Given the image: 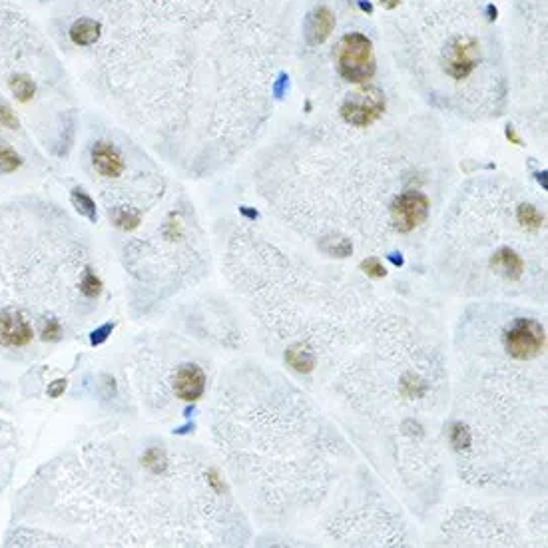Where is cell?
Here are the masks:
<instances>
[{"mask_svg":"<svg viewBox=\"0 0 548 548\" xmlns=\"http://www.w3.org/2000/svg\"><path fill=\"white\" fill-rule=\"evenodd\" d=\"M333 58L337 72L347 82L361 84L375 76L377 60L373 52V42L361 32H349L337 42Z\"/></svg>","mask_w":548,"mask_h":548,"instance_id":"obj_1","label":"cell"},{"mask_svg":"<svg viewBox=\"0 0 548 548\" xmlns=\"http://www.w3.org/2000/svg\"><path fill=\"white\" fill-rule=\"evenodd\" d=\"M385 112V94L375 86L361 88L351 94L341 104V118L351 126L365 128L377 122Z\"/></svg>","mask_w":548,"mask_h":548,"instance_id":"obj_2","label":"cell"},{"mask_svg":"<svg viewBox=\"0 0 548 548\" xmlns=\"http://www.w3.org/2000/svg\"><path fill=\"white\" fill-rule=\"evenodd\" d=\"M545 341H547L545 327L536 319H527V317L514 319L513 325L507 329V335H504L507 351L514 359L522 361L540 355V351L545 349Z\"/></svg>","mask_w":548,"mask_h":548,"instance_id":"obj_3","label":"cell"},{"mask_svg":"<svg viewBox=\"0 0 548 548\" xmlns=\"http://www.w3.org/2000/svg\"><path fill=\"white\" fill-rule=\"evenodd\" d=\"M480 60V46L473 36H455L446 42L441 54L445 72L455 80H464L473 74Z\"/></svg>","mask_w":548,"mask_h":548,"instance_id":"obj_4","label":"cell"},{"mask_svg":"<svg viewBox=\"0 0 548 548\" xmlns=\"http://www.w3.org/2000/svg\"><path fill=\"white\" fill-rule=\"evenodd\" d=\"M428 200L421 191H405L397 196L391 206V218L401 234H409L427 220Z\"/></svg>","mask_w":548,"mask_h":548,"instance_id":"obj_5","label":"cell"},{"mask_svg":"<svg viewBox=\"0 0 548 548\" xmlns=\"http://www.w3.org/2000/svg\"><path fill=\"white\" fill-rule=\"evenodd\" d=\"M32 325L18 309H4L0 313V345L18 349L32 341Z\"/></svg>","mask_w":548,"mask_h":548,"instance_id":"obj_6","label":"cell"},{"mask_svg":"<svg viewBox=\"0 0 548 548\" xmlns=\"http://www.w3.org/2000/svg\"><path fill=\"white\" fill-rule=\"evenodd\" d=\"M206 391V373L196 363H186L176 371L173 393L182 401H198Z\"/></svg>","mask_w":548,"mask_h":548,"instance_id":"obj_7","label":"cell"},{"mask_svg":"<svg viewBox=\"0 0 548 548\" xmlns=\"http://www.w3.org/2000/svg\"><path fill=\"white\" fill-rule=\"evenodd\" d=\"M92 166L94 170L98 171L104 178H118L126 164H124V158L118 152L116 146H112L110 142H96L92 146Z\"/></svg>","mask_w":548,"mask_h":548,"instance_id":"obj_8","label":"cell"},{"mask_svg":"<svg viewBox=\"0 0 548 548\" xmlns=\"http://www.w3.org/2000/svg\"><path fill=\"white\" fill-rule=\"evenodd\" d=\"M333 28H335V17H333V12L327 6H317L305 18L303 35H305V40H308L309 46H317V44H323L327 38L331 36Z\"/></svg>","mask_w":548,"mask_h":548,"instance_id":"obj_9","label":"cell"},{"mask_svg":"<svg viewBox=\"0 0 548 548\" xmlns=\"http://www.w3.org/2000/svg\"><path fill=\"white\" fill-rule=\"evenodd\" d=\"M491 267L498 275H502L504 279L514 281V279H518L522 275V272H525V261H522V257L518 256V254H514L513 249L502 247V249H498L497 254L491 257Z\"/></svg>","mask_w":548,"mask_h":548,"instance_id":"obj_10","label":"cell"},{"mask_svg":"<svg viewBox=\"0 0 548 548\" xmlns=\"http://www.w3.org/2000/svg\"><path fill=\"white\" fill-rule=\"evenodd\" d=\"M68 35L76 46H92L98 42V38L102 35V24L94 18H78L70 26Z\"/></svg>","mask_w":548,"mask_h":548,"instance_id":"obj_11","label":"cell"},{"mask_svg":"<svg viewBox=\"0 0 548 548\" xmlns=\"http://www.w3.org/2000/svg\"><path fill=\"white\" fill-rule=\"evenodd\" d=\"M72 206L76 207V211L80 216H84L88 222H98V209H96V202L88 196V191L82 188H74L70 193Z\"/></svg>","mask_w":548,"mask_h":548,"instance_id":"obj_12","label":"cell"},{"mask_svg":"<svg viewBox=\"0 0 548 548\" xmlns=\"http://www.w3.org/2000/svg\"><path fill=\"white\" fill-rule=\"evenodd\" d=\"M110 220H112V223H114L116 227L130 232V229H136L138 225H140V222H142V214L138 211L136 207L118 206L110 209Z\"/></svg>","mask_w":548,"mask_h":548,"instance_id":"obj_13","label":"cell"},{"mask_svg":"<svg viewBox=\"0 0 548 548\" xmlns=\"http://www.w3.org/2000/svg\"><path fill=\"white\" fill-rule=\"evenodd\" d=\"M8 86H10V92L15 94V98H17L18 102L26 104L35 98L36 82L28 76V74H15V76L10 78Z\"/></svg>","mask_w":548,"mask_h":548,"instance_id":"obj_14","label":"cell"},{"mask_svg":"<svg viewBox=\"0 0 548 548\" xmlns=\"http://www.w3.org/2000/svg\"><path fill=\"white\" fill-rule=\"evenodd\" d=\"M285 359L292 365L295 371H301V373H308L315 367V357L313 353L308 349H301V347H292L287 353H285Z\"/></svg>","mask_w":548,"mask_h":548,"instance_id":"obj_15","label":"cell"},{"mask_svg":"<svg viewBox=\"0 0 548 548\" xmlns=\"http://www.w3.org/2000/svg\"><path fill=\"white\" fill-rule=\"evenodd\" d=\"M22 166V155L18 154L12 146L0 144V176L12 173Z\"/></svg>","mask_w":548,"mask_h":548,"instance_id":"obj_16","label":"cell"},{"mask_svg":"<svg viewBox=\"0 0 548 548\" xmlns=\"http://www.w3.org/2000/svg\"><path fill=\"white\" fill-rule=\"evenodd\" d=\"M518 222L529 229H538L545 223V216L531 204H522L518 207Z\"/></svg>","mask_w":548,"mask_h":548,"instance_id":"obj_17","label":"cell"},{"mask_svg":"<svg viewBox=\"0 0 548 548\" xmlns=\"http://www.w3.org/2000/svg\"><path fill=\"white\" fill-rule=\"evenodd\" d=\"M80 287H82V293L86 297H98V293L102 292V281L98 279V275L94 274L92 270H86Z\"/></svg>","mask_w":548,"mask_h":548,"instance_id":"obj_18","label":"cell"},{"mask_svg":"<svg viewBox=\"0 0 548 548\" xmlns=\"http://www.w3.org/2000/svg\"><path fill=\"white\" fill-rule=\"evenodd\" d=\"M331 241V245L323 243V252H327L329 256H337V257H347L351 252H353V245L351 241L345 240V238H339V240H327Z\"/></svg>","mask_w":548,"mask_h":548,"instance_id":"obj_19","label":"cell"},{"mask_svg":"<svg viewBox=\"0 0 548 548\" xmlns=\"http://www.w3.org/2000/svg\"><path fill=\"white\" fill-rule=\"evenodd\" d=\"M40 335L44 341H58L60 335H62V325L56 317H50V319H44L42 321V329H40Z\"/></svg>","mask_w":548,"mask_h":548,"instance_id":"obj_20","label":"cell"},{"mask_svg":"<svg viewBox=\"0 0 548 548\" xmlns=\"http://www.w3.org/2000/svg\"><path fill=\"white\" fill-rule=\"evenodd\" d=\"M0 126L8 128V130H17L20 126V122H18L17 114L12 112V108L6 102H2V100H0Z\"/></svg>","mask_w":548,"mask_h":548,"instance_id":"obj_21","label":"cell"},{"mask_svg":"<svg viewBox=\"0 0 548 548\" xmlns=\"http://www.w3.org/2000/svg\"><path fill=\"white\" fill-rule=\"evenodd\" d=\"M112 331H114V323H104L102 327H98V329H94L90 333V343L92 345H102L112 335Z\"/></svg>","mask_w":548,"mask_h":548,"instance_id":"obj_22","label":"cell"},{"mask_svg":"<svg viewBox=\"0 0 548 548\" xmlns=\"http://www.w3.org/2000/svg\"><path fill=\"white\" fill-rule=\"evenodd\" d=\"M361 267L365 270V274L371 275V277H383L385 275V267L381 265L377 257H369L361 263Z\"/></svg>","mask_w":548,"mask_h":548,"instance_id":"obj_23","label":"cell"},{"mask_svg":"<svg viewBox=\"0 0 548 548\" xmlns=\"http://www.w3.org/2000/svg\"><path fill=\"white\" fill-rule=\"evenodd\" d=\"M287 88H290V76H287L285 72H281V74H279V78L275 80V84H274L275 98H283V94L287 92Z\"/></svg>","mask_w":548,"mask_h":548,"instance_id":"obj_24","label":"cell"},{"mask_svg":"<svg viewBox=\"0 0 548 548\" xmlns=\"http://www.w3.org/2000/svg\"><path fill=\"white\" fill-rule=\"evenodd\" d=\"M64 391H66V381H64V379H56V381H52L50 385H48V389H46V393H48L50 399L62 397Z\"/></svg>","mask_w":548,"mask_h":548,"instance_id":"obj_25","label":"cell"},{"mask_svg":"<svg viewBox=\"0 0 548 548\" xmlns=\"http://www.w3.org/2000/svg\"><path fill=\"white\" fill-rule=\"evenodd\" d=\"M359 6L363 12H367V15H371L373 12V4L371 2H365V0H359Z\"/></svg>","mask_w":548,"mask_h":548,"instance_id":"obj_26","label":"cell"},{"mask_svg":"<svg viewBox=\"0 0 548 548\" xmlns=\"http://www.w3.org/2000/svg\"><path fill=\"white\" fill-rule=\"evenodd\" d=\"M507 138H509V140H513V142H516V144H520V138L516 136V132H514L513 126H509V128H507Z\"/></svg>","mask_w":548,"mask_h":548,"instance_id":"obj_27","label":"cell"},{"mask_svg":"<svg viewBox=\"0 0 548 548\" xmlns=\"http://www.w3.org/2000/svg\"><path fill=\"white\" fill-rule=\"evenodd\" d=\"M399 2H401V0H381V4H383L385 8H389V10L397 8V6H399Z\"/></svg>","mask_w":548,"mask_h":548,"instance_id":"obj_28","label":"cell"},{"mask_svg":"<svg viewBox=\"0 0 548 548\" xmlns=\"http://www.w3.org/2000/svg\"><path fill=\"white\" fill-rule=\"evenodd\" d=\"M240 211L243 214V216L252 218V220H256V218H257V211H254V209H247V206H241Z\"/></svg>","mask_w":548,"mask_h":548,"instance_id":"obj_29","label":"cell"},{"mask_svg":"<svg viewBox=\"0 0 548 548\" xmlns=\"http://www.w3.org/2000/svg\"><path fill=\"white\" fill-rule=\"evenodd\" d=\"M189 431H193V423H189V425H184V427L176 428L173 433H176V435H186V433H189Z\"/></svg>","mask_w":548,"mask_h":548,"instance_id":"obj_30","label":"cell"},{"mask_svg":"<svg viewBox=\"0 0 548 548\" xmlns=\"http://www.w3.org/2000/svg\"><path fill=\"white\" fill-rule=\"evenodd\" d=\"M389 259L393 261L395 265H403V257H401V254H391V256H389Z\"/></svg>","mask_w":548,"mask_h":548,"instance_id":"obj_31","label":"cell"}]
</instances>
